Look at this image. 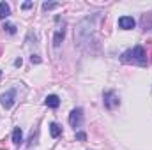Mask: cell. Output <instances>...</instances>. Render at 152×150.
<instances>
[{"label": "cell", "mask_w": 152, "mask_h": 150, "mask_svg": "<svg viewBox=\"0 0 152 150\" xmlns=\"http://www.w3.org/2000/svg\"><path fill=\"white\" fill-rule=\"evenodd\" d=\"M32 5H34V4H32V2H25V4H23V5H21V7H23V9H30V7H32Z\"/></svg>", "instance_id": "16"}, {"label": "cell", "mask_w": 152, "mask_h": 150, "mask_svg": "<svg viewBox=\"0 0 152 150\" xmlns=\"http://www.w3.org/2000/svg\"><path fill=\"white\" fill-rule=\"evenodd\" d=\"M134 25H136V21L133 16H120L118 18V27L122 30H131V28H134Z\"/></svg>", "instance_id": "5"}, {"label": "cell", "mask_w": 152, "mask_h": 150, "mask_svg": "<svg viewBox=\"0 0 152 150\" xmlns=\"http://www.w3.org/2000/svg\"><path fill=\"white\" fill-rule=\"evenodd\" d=\"M50 134H51L53 138H58V136L62 134V127H60L57 122H53V124L50 125Z\"/></svg>", "instance_id": "9"}, {"label": "cell", "mask_w": 152, "mask_h": 150, "mask_svg": "<svg viewBox=\"0 0 152 150\" xmlns=\"http://www.w3.org/2000/svg\"><path fill=\"white\" fill-rule=\"evenodd\" d=\"M55 7H58V4H53V2H50V4L44 2V4H42V9H44V11H48V9H55Z\"/></svg>", "instance_id": "13"}, {"label": "cell", "mask_w": 152, "mask_h": 150, "mask_svg": "<svg viewBox=\"0 0 152 150\" xmlns=\"http://www.w3.org/2000/svg\"><path fill=\"white\" fill-rule=\"evenodd\" d=\"M118 104H120V99H118V95L115 94L113 90L104 92V108L113 110L115 106H118Z\"/></svg>", "instance_id": "2"}, {"label": "cell", "mask_w": 152, "mask_h": 150, "mask_svg": "<svg viewBox=\"0 0 152 150\" xmlns=\"http://www.w3.org/2000/svg\"><path fill=\"white\" fill-rule=\"evenodd\" d=\"M4 28H5V30H7V34H11V36H14V34H16V27H14L12 23H7Z\"/></svg>", "instance_id": "12"}, {"label": "cell", "mask_w": 152, "mask_h": 150, "mask_svg": "<svg viewBox=\"0 0 152 150\" xmlns=\"http://www.w3.org/2000/svg\"><path fill=\"white\" fill-rule=\"evenodd\" d=\"M120 62H122V64H134V66H142V67H145V66L149 64V60H147V53H145V48L138 44V46H134V48L124 51L122 57H120Z\"/></svg>", "instance_id": "1"}, {"label": "cell", "mask_w": 152, "mask_h": 150, "mask_svg": "<svg viewBox=\"0 0 152 150\" xmlns=\"http://www.w3.org/2000/svg\"><path fill=\"white\" fill-rule=\"evenodd\" d=\"M69 124H71L75 129L83 124V110H81V108H75L73 111L69 113Z\"/></svg>", "instance_id": "4"}, {"label": "cell", "mask_w": 152, "mask_h": 150, "mask_svg": "<svg viewBox=\"0 0 152 150\" xmlns=\"http://www.w3.org/2000/svg\"><path fill=\"white\" fill-rule=\"evenodd\" d=\"M62 39H64V28H62V30H58V32L55 34V37H53V46H55V48H58V46H60V42H62Z\"/></svg>", "instance_id": "11"}, {"label": "cell", "mask_w": 152, "mask_h": 150, "mask_svg": "<svg viewBox=\"0 0 152 150\" xmlns=\"http://www.w3.org/2000/svg\"><path fill=\"white\" fill-rule=\"evenodd\" d=\"M142 28L143 30H152V12L142 16Z\"/></svg>", "instance_id": "7"}, {"label": "cell", "mask_w": 152, "mask_h": 150, "mask_svg": "<svg viewBox=\"0 0 152 150\" xmlns=\"http://www.w3.org/2000/svg\"><path fill=\"white\" fill-rule=\"evenodd\" d=\"M30 62H32V64H39V62H41V58H39L37 55H32V57H30Z\"/></svg>", "instance_id": "15"}, {"label": "cell", "mask_w": 152, "mask_h": 150, "mask_svg": "<svg viewBox=\"0 0 152 150\" xmlns=\"http://www.w3.org/2000/svg\"><path fill=\"white\" fill-rule=\"evenodd\" d=\"M21 141H23V133H21L20 127H14V131H12V143L14 145H21Z\"/></svg>", "instance_id": "8"}, {"label": "cell", "mask_w": 152, "mask_h": 150, "mask_svg": "<svg viewBox=\"0 0 152 150\" xmlns=\"http://www.w3.org/2000/svg\"><path fill=\"white\" fill-rule=\"evenodd\" d=\"M76 140L85 141V140H87V134H85V133H76Z\"/></svg>", "instance_id": "14"}, {"label": "cell", "mask_w": 152, "mask_h": 150, "mask_svg": "<svg viewBox=\"0 0 152 150\" xmlns=\"http://www.w3.org/2000/svg\"><path fill=\"white\" fill-rule=\"evenodd\" d=\"M14 97H16V90H14V88H11V90L4 92V94H2V97H0V101H2V106H4L5 110L12 108V104H14Z\"/></svg>", "instance_id": "3"}, {"label": "cell", "mask_w": 152, "mask_h": 150, "mask_svg": "<svg viewBox=\"0 0 152 150\" xmlns=\"http://www.w3.org/2000/svg\"><path fill=\"white\" fill-rule=\"evenodd\" d=\"M44 104L48 108H58L60 106V99H58V95H48L44 99Z\"/></svg>", "instance_id": "6"}, {"label": "cell", "mask_w": 152, "mask_h": 150, "mask_svg": "<svg viewBox=\"0 0 152 150\" xmlns=\"http://www.w3.org/2000/svg\"><path fill=\"white\" fill-rule=\"evenodd\" d=\"M11 14V7L5 2H0V20H5Z\"/></svg>", "instance_id": "10"}, {"label": "cell", "mask_w": 152, "mask_h": 150, "mask_svg": "<svg viewBox=\"0 0 152 150\" xmlns=\"http://www.w3.org/2000/svg\"><path fill=\"white\" fill-rule=\"evenodd\" d=\"M0 76H2V71H0Z\"/></svg>", "instance_id": "17"}]
</instances>
